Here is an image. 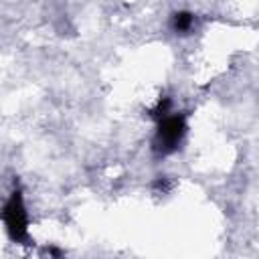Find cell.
Segmentation results:
<instances>
[{
	"mask_svg": "<svg viewBox=\"0 0 259 259\" xmlns=\"http://www.w3.org/2000/svg\"><path fill=\"white\" fill-rule=\"evenodd\" d=\"M0 219L4 223L8 237L14 243H20V245L28 243V212H26L24 198H22L20 190H14L8 196V200L4 202V206L0 210Z\"/></svg>",
	"mask_w": 259,
	"mask_h": 259,
	"instance_id": "obj_1",
	"label": "cell"
},
{
	"mask_svg": "<svg viewBox=\"0 0 259 259\" xmlns=\"http://www.w3.org/2000/svg\"><path fill=\"white\" fill-rule=\"evenodd\" d=\"M186 117L182 113H168L166 117L160 119L156 136H154V150L158 154H170L178 148V144L182 142L184 134H186Z\"/></svg>",
	"mask_w": 259,
	"mask_h": 259,
	"instance_id": "obj_2",
	"label": "cell"
},
{
	"mask_svg": "<svg viewBox=\"0 0 259 259\" xmlns=\"http://www.w3.org/2000/svg\"><path fill=\"white\" fill-rule=\"evenodd\" d=\"M192 24H194V16L190 14V12H176L174 16H172V28L176 30V32H180V34H184V32H188L190 28H192Z\"/></svg>",
	"mask_w": 259,
	"mask_h": 259,
	"instance_id": "obj_3",
	"label": "cell"
}]
</instances>
